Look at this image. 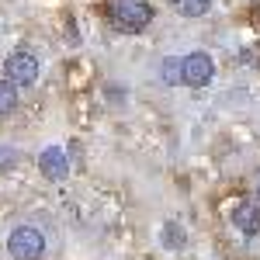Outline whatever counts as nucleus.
<instances>
[{
  "mask_svg": "<svg viewBox=\"0 0 260 260\" xmlns=\"http://www.w3.org/2000/svg\"><path fill=\"white\" fill-rule=\"evenodd\" d=\"M233 225H236L240 233H246V236H257L260 233V205L257 201L236 205V208H233Z\"/></svg>",
  "mask_w": 260,
  "mask_h": 260,
  "instance_id": "nucleus-6",
  "label": "nucleus"
},
{
  "mask_svg": "<svg viewBox=\"0 0 260 260\" xmlns=\"http://www.w3.org/2000/svg\"><path fill=\"white\" fill-rule=\"evenodd\" d=\"M4 73H7V80L14 87H28V83L39 80V56L28 52V49H18V52H11L4 59Z\"/></svg>",
  "mask_w": 260,
  "mask_h": 260,
  "instance_id": "nucleus-3",
  "label": "nucleus"
},
{
  "mask_svg": "<svg viewBox=\"0 0 260 260\" xmlns=\"http://www.w3.org/2000/svg\"><path fill=\"white\" fill-rule=\"evenodd\" d=\"M170 4H174V11L184 14V18H201L212 7V0H170Z\"/></svg>",
  "mask_w": 260,
  "mask_h": 260,
  "instance_id": "nucleus-7",
  "label": "nucleus"
},
{
  "mask_svg": "<svg viewBox=\"0 0 260 260\" xmlns=\"http://www.w3.org/2000/svg\"><path fill=\"white\" fill-rule=\"evenodd\" d=\"M18 108V87L11 80H0V115H11Z\"/></svg>",
  "mask_w": 260,
  "mask_h": 260,
  "instance_id": "nucleus-8",
  "label": "nucleus"
},
{
  "mask_svg": "<svg viewBox=\"0 0 260 260\" xmlns=\"http://www.w3.org/2000/svg\"><path fill=\"white\" fill-rule=\"evenodd\" d=\"M108 18L118 31L139 35L153 21V7H149V0H108Z\"/></svg>",
  "mask_w": 260,
  "mask_h": 260,
  "instance_id": "nucleus-1",
  "label": "nucleus"
},
{
  "mask_svg": "<svg viewBox=\"0 0 260 260\" xmlns=\"http://www.w3.org/2000/svg\"><path fill=\"white\" fill-rule=\"evenodd\" d=\"M39 170L49 180H66V174H70V160H66V153H62L59 146H49V149L39 153Z\"/></svg>",
  "mask_w": 260,
  "mask_h": 260,
  "instance_id": "nucleus-5",
  "label": "nucleus"
},
{
  "mask_svg": "<svg viewBox=\"0 0 260 260\" xmlns=\"http://www.w3.org/2000/svg\"><path fill=\"white\" fill-rule=\"evenodd\" d=\"M7 253L14 260H42L45 257V236L35 225H18L7 236Z\"/></svg>",
  "mask_w": 260,
  "mask_h": 260,
  "instance_id": "nucleus-2",
  "label": "nucleus"
},
{
  "mask_svg": "<svg viewBox=\"0 0 260 260\" xmlns=\"http://www.w3.org/2000/svg\"><path fill=\"white\" fill-rule=\"evenodd\" d=\"M163 77H167V80H170V83H174V80H177V77H180V70H177V62H174V59H170V62H167V66H163Z\"/></svg>",
  "mask_w": 260,
  "mask_h": 260,
  "instance_id": "nucleus-10",
  "label": "nucleus"
},
{
  "mask_svg": "<svg viewBox=\"0 0 260 260\" xmlns=\"http://www.w3.org/2000/svg\"><path fill=\"white\" fill-rule=\"evenodd\" d=\"M177 222H167V229H163V240H167V246H174V243H184V233L180 229H174Z\"/></svg>",
  "mask_w": 260,
  "mask_h": 260,
  "instance_id": "nucleus-9",
  "label": "nucleus"
},
{
  "mask_svg": "<svg viewBox=\"0 0 260 260\" xmlns=\"http://www.w3.org/2000/svg\"><path fill=\"white\" fill-rule=\"evenodd\" d=\"M215 77V62H212V56L208 52H191V56H184V62H180V80L187 83V87H205V83Z\"/></svg>",
  "mask_w": 260,
  "mask_h": 260,
  "instance_id": "nucleus-4",
  "label": "nucleus"
},
{
  "mask_svg": "<svg viewBox=\"0 0 260 260\" xmlns=\"http://www.w3.org/2000/svg\"><path fill=\"white\" fill-rule=\"evenodd\" d=\"M257 205H260V184H257Z\"/></svg>",
  "mask_w": 260,
  "mask_h": 260,
  "instance_id": "nucleus-11",
  "label": "nucleus"
}]
</instances>
